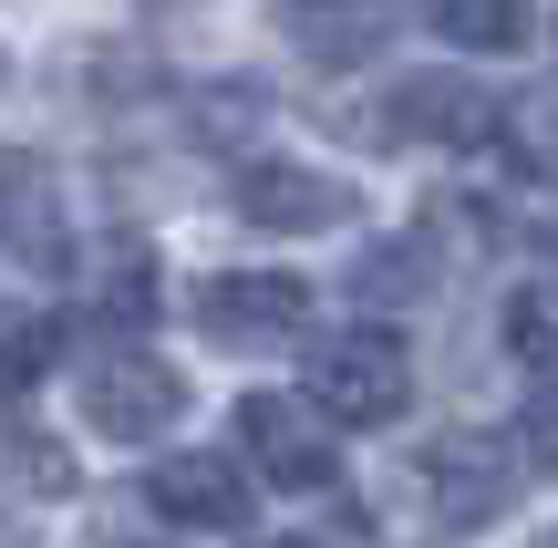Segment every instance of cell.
<instances>
[{"mask_svg":"<svg viewBox=\"0 0 558 548\" xmlns=\"http://www.w3.org/2000/svg\"><path fill=\"white\" fill-rule=\"evenodd\" d=\"M145 508L177 517V528H248V476L228 455H166L145 476Z\"/></svg>","mask_w":558,"mask_h":548,"instance_id":"obj_9","label":"cell"},{"mask_svg":"<svg viewBox=\"0 0 558 548\" xmlns=\"http://www.w3.org/2000/svg\"><path fill=\"white\" fill-rule=\"evenodd\" d=\"M518 466H558V404H538L518 425Z\"/></svg>","mask_w":558,"mask_h":548,"instance_id":"obj_16","label":"cell"},{"mask_svg":"<svg viewBox=\"0 0 558 548\" xmlns=\"http://www.w3.org/2000/svg\"><path fill=\"white\" fill-rule=\"evenodd\" d=\"M311 404L331 414V425H393L403 404H414V352H403V331H331V342H311Z\"/></svg>","mask_w":558,"mask_h":548,"instance_id":"obj_1","label":"cell"},{"mask_svg":"<svg viewBox=\"0 0 558 548\" xmlns=\"http://www.w3.org/2000/svg\"><path fill=\"white\" fill-rule=\"evenodd\" d=\"M497 114H507V103L486 94V83L414 73V83H393V103H383V135H414V145H497Z\"/></svg>","mask_w":558,"mask_h":548,"instance_id":"obj_8","label":"cell"},{"mask_svg":"<svg viewBox=\"0 0 558 548\" xmlns=\"http://www.w3.org/2000/svg\"><path fill=\"white\" fill-rule=\"evenodd\" d=\"M197 331L228 352L300 342L311 331V280H290V269H218V280H197Z\"/></svg>","mask_w":558,"mask_h":548,"instance_id":"obj_3","label":"cell"},{"mask_svg":"<svg viewBox=\"0 0 558 548\" xmlns=\"http://www.w3.org/2000/svg\"><path fill=\"white\" fill-rule=\"evenodd\" d=\"M279 21H290V41L311 62H373L383 41H393V11H383V0H279Z\"/></svg>","mask_w":558,"mask_h":548,"instance_id":"obj_10","label":"cell"},{"mask_svg":"<svg viewBox=\"0 0 558 548\" xmlns=\"http://www.w3.org/2000/svg\"><path fill=\"white\" fill-rule=\"evenodd\" d=\"M0 248H11L21 269H41V280L83 269L73 207H62V176H52L41 156H0Z\"/></svg>","mask_w":558,"mask_h":548,"instance_id":"obj_5","label":"cell"},{"mask_svg":"<svg viewBox=\"0 0 558 548\" xmlns=\"http://www.w3.org/2000/svg\"><path fill=\"white\" fill-rule=\"evenodd\" d=\"M497 145H518L527 176H558V103H518V114H497Z\"/></svg>","mask_w":558,"mask_h":548,"instance_id":"obj_15","label":"cell"},{"mask_svg":"<svg viewBox=\"0 0 558 548\" xmlns=\"http://www.w3.org/2000/svg\"><path fill=\"white\" fill-rule=\"evenodd\" d=\"M424 487H435L445 528H486V517L507 508V487H518V455H507L497 435H435V446H424Z\"/></svg>","mask_w":558,"mask_h":548,"instance_id":"obj_7","label":"cell"},{"mask_svg":"<svg viewBox=\"0 0 558 548\" xmlns=\"http://www.w3.org/2000/svg\"><path fill=\"white\" fill-rule=\"evenodd\" d=\"M52 363H62V321L52 310H0V393L41 383Z\"/></svg>","mask_w":558,"mask_h":548,"instance_id":"obj_13","label":"cell"},{"mask_svg":"<svg viewBox=\"0 0 558 548\" xmlns=\"http://www.w3.org/2000/svg\"><path fill=\"white\" fill-rule=\"evenodd\" d=\"M269 548H311V538H269Z\"/></svg>","mask_w":558,"mask_h":548,"instance_id":"obj_17","label":"cell"},{"mask_svg":"<svg viewBox=\"0 0 558 548\" xmlns=\"http://www.w3.org/2000/svg\"><path fill=\"white\" fill-rule=\"evenodd\" d=\"M177 414H186V373L166 363V352L114 342V352H94V363H83V425H94V435L145 446V435H166Z\"/></svg>","mask_w":558,"mask_h":548,"instance_id":"obj_2","label":"cell"},{"mask_svg":"<svg viewBox=\"0 0 558 548\" xmlns=\"http://www.w3.org/2000/svg\"><path fill=\"white\" fill-rule=\"evenodd\" d=\"M424 21L456 52H518L527 41V0H424Z\"/></svg>","mask_w":558,"mask_h":548,"instance_id":"obj_11","label":"cell"},{"mask_svg":"<svg viewBox=\"0 0 558 548\" xmlns=\"http://www.w3.org/2000/svg\"><path fill=\"white\" fill-rule=\"evenodd\" d=\"M239 446H248V466H259L279 497L331 487V466H341L331 414H320V404H300V393H239Z\"/></svg>","mask_w":558,"mask_h":548,"instance_id":"obj_4","label":"cell"},{"mask_svg":"<svg viewBox=\"0 0 558 548\" xmlns=\"http://www.w3.org/2000/svg\"><path fill=\"white\" fill-rule=\"evenodd\" d=\"M507 363L538 373V383H558V280H538V290L507 301Z\"/></svg>","mask_w":558,"mask_h":548,"instance_id":"obj_12","label":"cell"},{"mask_svg":"<svg viewBox=\"0 0 558 548\" xmlns=\"http://www.w3.org/2000/svg\"><path fill=\"white\" fill-rule=\"evenodd\" d=\"M228 197H239L248 228H279V239H300V228H341V218H352V186H341L331 166H290V156H248Z\"/></svg>","mask_w":558,"mask_h":548,"instance_id":"obj_6","label":"cell"},{"mask_svg":"<svg viewBox=\"0 0 558 548\" xmlns=\"http://www.w3.org/2000/svg\"><path fill=\"white\" fill-rule=\"evenodd\" d=\"M62 446H41V435H21V425H0V487H32V497H62Z\"/></svg>","mask_w":558,"mask_h":548,"instance_id":"obj_14","label":"cell"}]
</instances>
